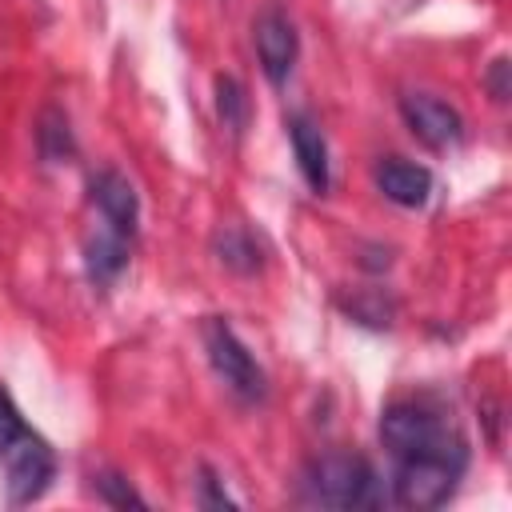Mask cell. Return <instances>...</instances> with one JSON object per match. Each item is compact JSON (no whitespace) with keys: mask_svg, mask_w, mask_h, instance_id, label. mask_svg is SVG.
<instances>
[{"mask_svg":"<svg viewBox=\"0 0 512 512\" xmlns=\"http://www.w3.org/2000/svg\"><path fill=\"white\" fill-rule=\"evenodd\" d=\"M380 440L392 460H452L468 464L460 428L428 400H396L380 416Z\"/></svg>","mask_w":512,"mask_h":512,"instance_id":"cell-1","label":"cell"},{"mask_svg":"<svg viewBox=\"0 0 512 512\" xmlns=\"http://www.w3.org/2000/svg\"><path fill=\"white\" fill-rule=\"evenodd\" d=\"M304 492L312 504H324V508H380L384 504V484L372 472V464L360 456H344V452L320 456L304 476Z\"/></svg>","mask_w":512,"mask_h":512,"instance_id":"cell-2","label":"cell"},{"mask_svg":"<svg viewBox=\"0 0 512 512\" xmlns=\"http://www.w3.org/2000/svg\"><path fill=\"white\" fill-rule=\"evenodd\" d=\"M204 352H208V364L212 372L224 380L228 392H236L240 400L256 404L268 396V376L264 368L256 364V356L248 352V344L232 332V324H224L220 316H212L204 324Z\"/></svg>","mask_w":512,"mask_h":512,"instance_id":"cell-3","label":"cell"},{"mask_svg":"<svg viewBox=\"0 0 512 512\" xmlns=\"http://www.w3.org/2000/svg\"><path fill=\"white\" fill-rule=\"evenodd\" d=\"M464 476V464H452V460H396V472H392V500L400 508H440L452 492H456V480Z\"/></svg>","mask_w":512,"mask_h":512,"instance_id":"cell-4","label":"cell"},{"mask_svg":"<svg viewBox=\"0 0 512 512\" xmlns=\"http://www.w3.org/2000/svg\"><path fill=\"white\" fill-rule=\"evenodd\" d=\"M400 116L404 124L412 128V136L428 148H448L464 136V120L452 104H444L440 96H428V92H408L400 96Z\"/></svg>","mask_w":512,"mask_h":512,"instance_id":"cell-5","label":"cell"},{"mask_svg":"<svg viewBox=\"0 0 512 512\" xmlns=\"http://www.w3.org/2000/svg\"><path fill=\"white\" fill-rule=\"evenodd\" d=\"M252 40H256V56L260 68L272 84H284L292 76L296 64V28L280 8H264L252 24Z\"/></svg>","mask_w":512,"mask_h":512,"instance_id":"cell-6","label":"cell"},{"mask_svg":"<svg viewBox=\"0 0 512 512\" xmlns=\"http://www.w3.org/2000/svg\"><path fill=\"white\" fill-rule=\"evenodd\" d=\"M92 192V208L100 216V228H112L120 236H136V220H140V200L136 188L128 184V176H120L116 168H100L88 184Z\"/></svg>","mask_w":512,"mask_h":512,"instance_id":"cell-7","label":"cell"},{"mask_svg":"<svg viewBox=\"0 0 512 512\" xmlns=\"http://www.w3.org/2000/svg\"><path fill=\"white\" fill-rule=\"evenodd\" d=\"M288 136H292V152L300 164V176L308 180L312 192H328V140L320 132V124L308 112H292L288 116Z\"/></svg>","mask_w":512,"mask_h":512,"instance_id":"cell-8","label":"cell"},{"mask_svg":"<svg viewBox=\"0 0 512 512\" xmlns=\"http://www.w3.org/2000/svg\"><path fill=\"white\" fill-rule=\"evenodd\" d=\"M376 188L400 208H420L432 192V172L404 156H388L376 164Z\"/></svg>","mask_w":512,"mask_h":512,"instance_id":"cell-9","label":"cell"},{"mask_svg":"<svg viewBox=\"0 0 512 512\" xmlns=\"http://www.w3.org/2000/svg\"><path fill=\"white\" fill-rule=\"evenodd\" d=\"M128 248H132L128 236H120L112 228H100L84 248V264H88L92 284H112L128 264Z\"/></svg>","mask_w":512,"mask_h":512,"instance_id":"cell-10","label":"cell"},{"mask_svg":"<svg viewBox=\"0 0 512 512\" xmlns=\"http://www.w3.org/2000/svg\"><path fill=\"white\" fill-rule=\"evenodd\" d=\"M40 432H32L28 428V420L20 416V408H16V400L8 396V388L0 384V464L8 460V456H16L24 444H32Z\"/></svg>","mask_w":512,"mask_h":512,"instance_id":"cell-11","label":"cell"},{"mask_svg":"<svg viewBox=\"0 0 512 512\" xmlns=\"http://www.w3.org/2000/svg\"><path fill=\"white\" fill-rule=\"evenodd\" d=\"M216 116L232 136L244 132V124H248V92H244V84L236 76H220L216 80Z\"/></svg>","mask_w":512,"mask_h":512,"instance_id":"cell-12","label":"cell"},{"mask_svg":"<svg viewBox=\"0 0 512 512\" xmlns=\"http://www.w3.org/2000/svg\"><path fill=\"white\" fill-rule=\"evenodd\" d=\"M220 260H224L228 268H236V272H256V268H260V248H256V240H252L248 232L228 228V232L220 236Z\"/></svg>","mask_w":512,"mask_h":512,"instance_id":"cell-13","label":"cell"},{"mask_svg":"<svg viewBox=\"0 0 512 512\" xmlns=\"http://www.w3.org/2000/svg\"><path fill=\"white\" fill-rule=\"evenodd\" d=\"M96 484V496L104 500V504H112V508H144V496L124 480V476H116V472H100V476H92Z\"/></svg>","mask_w":512,"mask_h":512,"instance_id":"cell-14","label":"cell"},{"mask_svg":"<svg viewBox=\"0 0 512 512\" xmlns=\"http://www.w3.org/2000/svg\"><path fill=\"white\" fill-rule=\"evenodd\" d=\"M200 504H204V508H224V504H232V496L216 488V476H212L208 468H204V480H200Z\"/></svg>","mask_w":512,"mask_h":512,"instance_id":"cell-15","label":"cell"}]
</instances>
